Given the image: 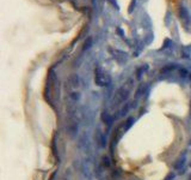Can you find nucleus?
Returning <instances> with one entry per match:
<instances>
[{"label": "nucleus", "mask_w": 191, "mask_h": 180, "mask_svg": "<svg viewBox=\"0 0 191 180\" xmlns=\"http://www.w3.org/2000/svg\"><path fill=\"white\" fill-rule=\"evenodd\" d=\"M129 97V86L124 85V86H121L120 89H117L116 91H115V95L114 97H112V106H120L121 103L125 101Z\"/></svg>", "instance_id": "nucleus-1"}, {"label": "nucleus", "mask_w": 191, "mask_h": 180, "mask_svg": "<svg viewBox=\"0 0 191 180\" xmlns=\"http://www.w3.org/2000/svg\"><path fill=\"white\" fill-rule=\"evenodd\" d=\"M94 82H96V84H98L99 86H105L110 83L109 76L100 69L99 66L96 67V70H94Z\"/></svg>", "instance_id": "nucleus-2"}, {"label": "nucleus", "mask_w": 191, "mask_h": 180, "mask_svg": "<svg viewBox=\"0 0 191 180\" xmlns=\"http://www.w3.org/2000/svg\"><path fill=\"white\" fill-rule=\"evenodd\" d=\"M79 83H80V79L76 73H72L67 79V86L69 89H76L79 86Z\"/></svg>", "instance_id": "nucleus-3"}, {"label": "nucleus", "mask_w": 191, "mask_h": 180, "mask_svg": "<svg viewBox=\"0 0 191 180\" xmlns=\"http://www.w3.org/2000/svg\"><path fill=\"white\" fill-rule=\"evenodd\" d=\"M94 138H96V142H97V144L99 145V147H105L107 145V138H105V136L103 134V132H100L99 130H97V132L94 134Z\"/></svg>", "instance_id": "nucleus-4"}, {"label": "nucleus", "mask_w": 191, "mask_h": 180, "mask_svg": "<svg viewBox=\"0 0 191 180\" xmlns=\"http://www.w3.org/2000/svg\"><path fill=\"white\" fill-rule=\"evenodd\" d=\"M130 107H131V105H130L129 102H128V103H125L122 108L117 112V115H116L115 118L117 119V118H121V117H123V115H125V114L128 113V110L130 109Z\"/></svg>", "instance_id": "nucleus-5"}, {"label": "nucleus", "mask_w": 191, "mask_h": 180, "mask_svg": "<svg viewBox=\"0 0 191 180\" xmlns=\"http://www.w3.org/2000/svg\"><path fill=\"white\" fill-rule=\"evenodd\" d=\"M177 66L175 65V64H170V65H167V66H165V67H162L160 71L161 75H165V73H170V72H172L173 70H176Z\"/></svg>", "instance_id": "nucleus-6"}, {"label": "nucleus", "mask_w": 191, "mask_h": 180, "mask_svg": "<svg viewBox=\"0 0 191 180\" xmlns=\"http://www.w3.org/2000/svg\"><path fill=\"white\" fill-rule=\"evenodd\" d=\"M148 70V65H145V66H141L138 71H136V78L140 79L142 77V75H145L146 71Z\"/></svg>", "instance_id": "nucleus-7"}, {"label": "nucleus", "mask_w": 191, "mask_h": 180, "mask_svg": "<svg viewBox=\"0 0 191 180\" xmlns=\"http://www.w3.org/2000/svg\"><path fill=\"white\" fill-rule=\"evenodd\" d=\"M68 99L70 100V101L76 102L79 99H80V94H79L78 91H72L70 94H68Z\"/></svg>", "instance_id": "nucleus-8"}, {"label": "nucleus", "mask_w": 191, "mask_h": 180, "mask_svg": "<svg viewBox=\"0 0 191 180\" xmlns=\"http://www.w3.org/2000/svg\"><path fill=\"white\" fill-rule=\"evenodd\" d=\"M102 119H103V121H105V123H107V126H110V125H111V123H112V118L110 117V115L107 114V112L102 114Z\"/></svg>", "instance_id": "nucleus-9"}, {"label": "nucleus", "mask_w": 191, "mask_h": 180, "mask_svg": "<svg viewBox=\"0 0 191 180\" xmlns=\"http://www.w3.org/2000/svg\"><path fill=\"white\" fill-rule=\"evenodd\" d=\"M189 75H190V72L186 70V69H184V67L179 69V76H180L182 78H186V77H189Z\"/></svg>", "instance_id": "nucleus-10"}, {"label": "nucleus", "mask_w": 191, "mask_h": 180, "mask_svg": "<svg viewBox=\"0 0 191 180\" xmlns=\"http://www.w3.org/2000/svg\"><path fill=\"white\" fill-rule=\"evenodd\" d=\"M92 46V39L91 37H87V40L84 42V46H83V51H86Z\"/></svg>", "instance_id": "nucleus-11"}, {"label": "nucleus", "mask_w": 191, "mask_h": 180, "mask_svg": "<svg viewBox=\"0 0 191 180\" xmlns=\"http://www.w3.org/2000/svg\"><path fill=\"white\" fill-rule=\"evenodd\" d=\"M133 121H134V119L133 118H129L127 121H125V126H124V131H127V130H129L130 126L133 125Z\"/></svg>", "instance_id": "nucleus-12"}, {"label": "nucleus", "mask_w": 191, "mask_h": 180, "mask_svg": "<svg viewBox=\"0 0 191 180\" xmlns=\"http://www.w3.org/2000/svg\"><path fill=\"white\" fill-rule=\"evenodd\" d=\"M176 178V174L175 173H168V175L165 178V180H173Z\"/></svg>", "instance_id": "nucleus-13"}, {"label": "nucleus", "mask_w": 191, "mask_h": 180, "mask_svg": "<svg viewBox=\"0 0 191 180\" xmlns=\"http://www.w3.org/2000/svg\"><path fill=\"white\" fill-rule=\"evenodd\" d=\"M103 160H104V164H105V166H107H107L110 164V163H109V158H107V157H104Z\"/></svg>", "instance_id": "nucleus-14"}, {"label": "nucleus", "mask_w": 191, "mask_h": 180, "mask_svg": "<svg viewBox=\"0 0 191 180\" xmlns=\"http://www.w3.org/2000/svg\"><path fill=\"white\" fill-rule=\"evenodd\" d=\"M120 54L122 55V56H125V53H123V52H121V53H120ZM118 56H120V55H115V58H116V59H117V60H118V59H120V58H118Z\"/></svg>", "instance_id": "nucleus-15"}, {"label": "nucleus", "mask_w": 191, "mask_h": 180, "mask_svg": "<svg viewBox=\"0 0 191 180\" xmlns=\"http://www.w3.org/2000/svg\"><path fill=\"white\" fill-rule=\"evenodd\" d=\"M189 79H191V72H190V75H189Z\"/></svg>", "instance_id": "nucleus-16"}, {"label": "nucleus", "mask_w": 191, "mask_h": 180, "mask_svg": "<svg viewBox=\"0 0 191 180\" xmlns=\"http://www.w3.org/2000/svg\"><path fill=\"white\" fill-rule=\"evenodd\" d=\"M189 180H191V174H190V177H189Z\"/></svg>", "instance_id": "nucleus-17"}, {"label": "nucleus", "mask_w": 191, "mask_h": 180, "mask_svg": "<svg viewBox=\"0 0 191 180\" xmlns=\"http://www.w3.org/2000/svg\"><path fill=\"white\" fill-rule=\"evenodd\" d=\"M189 144H190V145H191V139H190V143H189Z\"/></svg>", "instance_id": "nucleus-18"}]
</instances>
